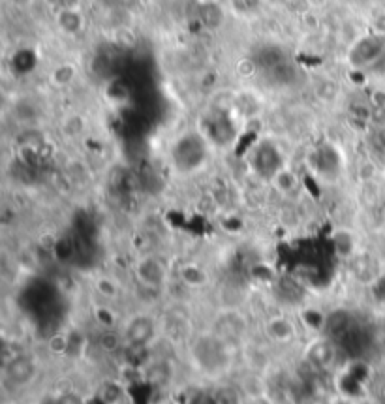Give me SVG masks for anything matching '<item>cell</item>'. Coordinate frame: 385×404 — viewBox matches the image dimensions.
<instances>
[{
	"instance_id": "cell-1",
	"label": "cell",
	"mask_w": 385,
	"mask_h": 404,
	"mask_svg": "<svg viewBox=\"0 0 385 404\" xmlns=\"http://www.w3.org/2000/svg\"><path fill=\"white\" fill-rule=\"evenodd\" d=\"M173 158L177 168L192 171L205 160V140L200 134H188L181 137L173 149Z\"/></svg>"
},
{
	"instance_id": "cell-2",
	"label": "cell",
	"mask_w": 385,
	"mask_h": 404,
	"mask_svg": "<svg viewBox=\"0 0 385 404\" xmlns=\"http://www.w3.org/2000/svg\"><path fill=\"white\" fill-rule=\"evenodd\" d=\"M381 51H384L381 38L367 36V38L359 39L358 44L353 45L350 53H348V59H350L353 66H369V64L376 62V59L381 55Z\"/></svg>"
},
{
	"instance_id": "cell-3",
	"label": "cell",
	"mask_w": 385,
	"mask_h": 404,
	"mask_svg": "<svg viewBox=\"0 0 385 404\" xmlns=\"http://www.w3.org/2000/svg\"><path fill=\"white\" fill-rule=\"evenodd\" d=\"M55 23L59 30L66 36H78L83 32L85 16L73 6H64L62 10L56 11Z\"/></svg>"
},
{
	"instance_id": "cell-4",
	"label": "cell",
	"mask_w": 385,
	"mask_h": 404,
	"mask_svg": "<svg viewBox=\"0 0 385 404\" xmlns=\"http://www.w3.org/2000/svg\"><path fill=\"white\" fill-rule=\"evenodd\" d=\"M197 6H200L197 19H200L207 28L214 30V28L222 27L226 13H224V8L220 2H197Z\"/></svg>"
},
{
	"instance_id": "cell-5",
	"label": "cell",
	"mask_w": 385,
	"mask_h": 404,
	"mask_svg": "<svg viewBox=\"0 0 385 404\" xmlns=\"http://www.w3.org/2000/svg\"><path fill=\"white\" fill-rule=\"evenodd\" d=\"M263 4V0H231V8L240 16H250Z\"/></svg>"
},
{
	"instance_id": "cell-6",
	"label": "cell",
	"mask_w": 385,
	"mask_h": 404,
	"mask_svg": "<svg viewBox=\"0 0 385 404\" xmlns=\"http://www.w3.org/2000/svg\"><path fill=\"white\" fill-rule=\"evenodd\" d=\"M34 0H10V4L17 6V8H27V6L32 4Z\"/></svg>"
},
{
	"instance_id": "cell-7",
	"label": "cell",
	"mask_w": 385,
	"mask_h": 404,
	"mask_svg": "<svg viewBox=\"0 0 385 404\" xmlns=\"http://www.w3.org/2000/svg\"><path fill=\"white\" fill-rule=\"evenodd\" d=\"M195 2H220V0H195Z\"/></svg>"
},
{
	"instance_id": "cell-8",
	"label": "cell",
	"mask_w": 385,
	"mask_h": 404,
	"mask_svg": "<svg viewBox=\"0 0 385 404\" xmlns=\"http://www.w3.org/2000/svg\"><path fill=\"white\" fill-rule=\"evenodd\" d=\"M124 2H134V0H124Z\"/></svg>"
}]
</instances>
